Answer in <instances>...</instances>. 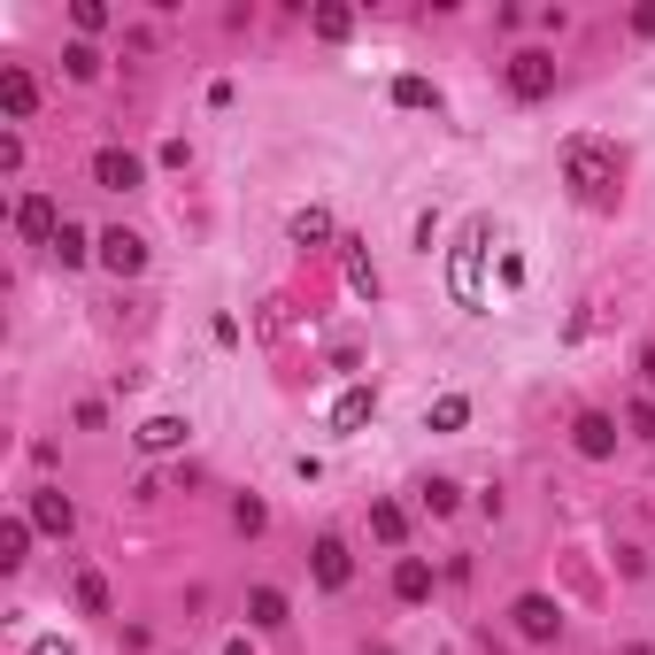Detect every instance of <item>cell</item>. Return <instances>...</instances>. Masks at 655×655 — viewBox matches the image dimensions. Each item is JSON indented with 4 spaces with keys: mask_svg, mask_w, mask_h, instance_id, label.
Instances as JSON below:
<instances>
[{
    "mask_svg": "<svg viewBox=\"0 0 655 655\" xmlns=\"http://www.w3.org/2000/svg\"><path fill=\"white\" fill-rule=\"evenodd\" d=\"M563 186L579 193L587 209H602V201L617 193V147H602V139H570V147H563Z\"/></svg>",
    "mask_w": 655,
    "mask_h": 655,
    "instance_id": "6da1fadb",
    "label": "cell"
},
{
    "mask_svg": "<svg viewBox=\"0 0 655 655\" xmlns=\"http://www.w3.org/2000/svg\"><path fill=\"white\" fill-rule=\"evenodd\" d=\"M478 270H486V216H470L463 239L448 248V293H455V308H478V301H486Z\"/></svg>",
    "mask_w": 655,
    "mask_h": 655,
    "instance_id": "7a4b0ae2",
    "label": "cell"
},
{
    "mask_svg": "<svg viewBox=\"0 0 655 655\" xmlns=\"http://www.w3.org/2000/svg\"><path fill=\"white\" fill-rule=\"evenodd\" d=\"M509 93H517V101H547V93H555V54H540V47L509 54Z\"/></svg>",
    "mask_w": 655,
    "mask_h": 655,
    "instance_id": "3957f363",
    "label": "cell"
},
{
    "mask_svg": "<svg viewBox=\"0 0 655 655\" xmlns=\"http://www.w3.org/2000/svg\"><path fill=\"white\" fill-rule=\"evenodd\" d=\"M93 178H101L109 193H131V186L147 178V162H139L131 147H101V154H93Z\"/></svg>",
    "mask_w": 655,
    "mask_h": 655,
    "instance_id": "277c9868",
    "label": "cell"
},
{
    "mask_svg": "<svg viewBox=\"0 0 655 655\" xmlns=\"http://www.w3.org/2000/svg\"><path fill=\"white\" fill-rule=\"evenodd\" d=\"M93 248H101V263H109L116 278H139V270H147V239H139V231H101Z\"/></svg>",
    "mask_w": 655,
    "mask_h": 655,
    "instance_id": "5b68a950",
    "label": "cell"
},
{
    "mask_svg": "<svg viewBox=\"0 0 655 655\" xmlns=\"http://www.w3.org/2000/svg\"><path fill=\"white\" fill-rule=\"evenodd\" d=\"M509 617H517V632H525V640H555V632H563V609H555L547 594H517V609H509Z\"/></svg>",
    "mask_w": 655,
    "mask_h": 655,
    "instance_id": "8992f818",
    "label": "cell"
},
{
    "mask_svg": "<svg viewBox=\"0 0 655 655\" xmlns=\"http://www.w3.org/2000/svg\"><path fill=\"white\" fill-rule=\"evenodd\" d=\"M570 440H579V455H587V463H602V455H617V417H602V408H587V417L570 425Z\"/></svg>",
    "mask_w": 655,
    "mask_h": 655,
    "instance_id": "52a82bcc",
    "label": "cell"
},
{
    "mask_svg": "<svg viewBox=\"0 0 655 655\" xmlns=\"http://www.w3.org/2000/svg\"><path fill=\"white\" fill-rule=\"evenodd\" d=\"M62 224H70V216H54V201H47V193H24V201H16V231H24V239H47V248H54V231H62Z\"/></svg>",
    "mask_w": 655,
    "mask_h": 655,
    "instance_id": "ba28073f",
    "label": "cell"
},
{
    "mask_svg": "<svg viewBox=\"0 0 655 655\" xmlns=\"http://www.w3.org/2000/svg\"><path fill=\"white\" fill-rule=\"evenodd\" d=\"M378 417V386H348L340 401H332V432H363Z\"/></svg>",
    "mask_w": 655,
    "mask_h": 655,
    "instance_id": "9c48e42d",
    "label": "cell"
},
{
    "mask_svg": "<svg viewBox=\"0 0 655 655\" xmlns=\"http://www.w3.org/2000/svg\"><path fill=\"white\" fill-rule=\"evenodd\" d=\"M355 579V555H348V540H316V587H348Z\"/></svg>",
    "mask_w": 655,
    "mask_h": 655,
    "instance_id": "30bf717a",
    "label": "cell"
},
{
    "mask_svg": "<svg viewBox=\"0 0 655 655\" xmlns=\"http://www.w3.org/2000/svg\"><path fill=\"white\" fill-rule=\"evenodd\" d=\"M0 109H9V116H32V109H39V77L9 62V70H0Z\"/></svg>",
    "mask_w": 655,
    "mask_h": 655,
    "instance_id": "8fae6325",
    "label": "cell"
},
{
    "mask_svg": "<svg viewBox=\"0 0 655 655\" xmlns=\"http://www.w3.org/2000/svg\"><path fill=\"white\" fill-rule=\"evenodd\" d=\"M32 525H39V532H54V540H70V532H77V509L47 486V494H32Z\"/></svg>",
    "mask_w": 655,
    "mask_h": 655,
    "instance_id": "7c38bea8",
    "label": "cell"
},
{
    "mask_svg": "<svg viewBox=\"0 0 655 655\" xmlns=\"http://www.w3.org/2000/svg\"><path fill=\"white\" fill-rule=\"evenodd\" d=\"M186 432H193L186 417H147V425H139L131 440H139L147 455H171V448H186Z\"/></svg>",
    "mask_w": 655,
    "mask_h": 655,
    "instance_id": "4fadbf2b",
    "label": "cell"
},
{
    "mask_svg": "<svg viewBox=\"0 0 655 655\" xmlns=\"http://www.w3.org/2000/svg\"><path fill=\"white\" fill-rule=\"evenodd\" d=\"M393 594H401V602H425V594H432V563H425V555H401V563H393Z\"/></svg>",
    "mask_w": 655,
    "mask_h": 655,
    "instance_id": "5bb4252c",
    "label": "cell"
},
{
    "mask_svg": "<svg viewBox=\"0 0 655 655\" xmlns=\"http://www.w3.org/2000/svg\"><path fill=\"white\" fill-rule=\"evenodd\" d=\"M248 625L278 632V625H286V594H278V587H255V594H248Z\"/></svg>",
    "mask_w": 655,
    "mask_h": 655,
    "instance_id": "9a60e30c",
    "label": "cell"
},
{
    "mask_svg": "<svg viewBox=\"0 0 655 655\" xmlns=\"http://www.w3.org/2000/svg\"><path fill=\"white\" fill-rule=\"evenodd\" d=\"M77 609H86V617H109V579H101V570H77Z\"/></svg>",
    "mask_w": 655,
    "mask_h": 655,
    "instance_id": "2e32d148",
    "label": "cell"
},
{
    "mask_svg": "<svg viewBox=\"0 0 655 655\" xmlns=\"http://www.w3.org/2000/svg\"><path fill=\"white\" fill-rule=\"evenodd\" d=\"M370 532H378L386 547H401V540H408V517H401L393 502H370Z\"/></svg>",
    "mask_w": 655,
    "mask_h": 655,
    "instance_id": "e0dca14e",
    "label": "cell"
},
{
    "mask_svg": "<svg viewBox=\"0 0 655 655\" xmlns=\"http://www.w3.org/2000/svg\"><path fill=\"white\" fill-rule=\"evenodd\" d=\"M463 417H470V401H463V393H440V401L425 408V425H432V432H455Z\"/></svg>",
    "mask_w": 655,
    "mask_h": 655,
    "instance_id": "ac0fdd59",
    "label": "cell"
},
{
    "mask_svg": "<svg viewBox=\"0 0 655 655\" xmlns=\"http://www.w3.org/2000/svg\"><path fill=\"white\" fill-rule=\"evenodd\" d=\"M24 555H32V525H24V517H9V525H0V563L16 570Z\"/></svg>",
    "mask_w": 655,
    "mask_h": 655,
    "instance_id": "d6986e66",
    "label": "cell"
},
{
    "mask_svg": "<svg viewBox=\"0 0 655 655\" xmlns=\"http://www.w3.org/2000/svg\"><path fill=\"white\" fill-rule=\"evenodd\" d=\"M54 255H62V270L86 263V255H93V248H86V224H62V231H54Z\"/></svg>",
    "mask_w": 655,
    "mask_h": 655,
    "instance_id": "ffe728a7",
    "label": "cell"
},
{
    "mask_svg": "<svg viewBox=\"0 0 655 655\" xmlns=\"http://www.w3.org/2000/svg\"><path fill=\"white\" fill-rule=\"evenodd\" d=\"M348 286H355L363 301H378V270H370V255L355 248V239H348Z\"/></svg>",
    "mask_w": 655,
    "mask_h": 655,
    "instance_id": "44dd1931",
    "label": "cell"
},
{
    "mask_svg": "<svg viewBox=\"0 0 655 655\" xmlns=\"http://www.w3.org/2000/svg\"><path fill=\"white\" fill-rule=\"evenodd\" d=\"M440 93L425 86V77H393V109H432Z\"/></svg>",
    "mask_w": 655,
    "mask_h": 655,
    "instance_id": "7402d4cb",
    "label": "cell"
},
{
    "mask_svg": "<svg viewBox=\"0 0 655 655\" xmlns=\"http://www.w3.org/2000/svg\"><path fill=\"white\" fill-rule=\"evenodd\" d=\"M293 239H301V248H316V239H332V216H324V209H301V216H293Z\"/></svg>",
    "mask_w": 655,
    "mask_h": 655,
    "instance_id": "603a6c76",
    "label": "cell"
},
{
    "mask_svg": "<svg viewBox=\"0 0 655 655\" xmlns=\"http://www.w3.org/2000/svg\"><path fill=\"white\" fill-rule=\"evenodd\" d=\"M455 502H463V486H448V478H432V486H425V509H432V517H448Z\"/></svg>",
    "mask_w": 655,
    "mask_h": 655,
    "instance_id": "cb8c5ba5",
    "label": "cell"
},
{
    "mask_svg": "<svg viewBox=\"0 0 655 655\" xmlns=\"http://www.w3.org/2000/svg\"><path fill=\"white\" fill-rule=\"evenodd\" d=\"M348 32H355L348 9H316V39H348Z\"/></svg>",
    "mask_w": 655,
    "mask_h": 655,
    "instance_id": "d4e9b609",
    "label": "cell"
},
{
    "mask_svg": "<svg viewBox=\"0 0 655 655\" xmlns=\"http://www.w3.org/2000/svg\"><path fill=\"white\" fill-rule=\"evenodd\" d=\"M231 525H239V532H263V525H270V509L248 494V502H231Z\"/></svg>",
    "mask_w": 655,
    "mask_h": 655,
    "instance_id": "484cf974",
    "label": "cell"
},
{
    "mask_svg": "<svg viewBox=\"0 0 655 655\" xmlns=\"http://www.w3.org/2000/svg\"><path fill=\"white\" fill-rule=\"evenodd\" d=\"M62 62H70V77H101V54H93V47H70Z\"/></svg>",
    "mask_w": 655,
    "mask_h": 655,
    "instance_id": "4316f807",
    "label": "cell"
},
{
    "mask_svg": "<svg viewBox=\"0 0 655 655\" xmlns=\"http://www.w3.org/2000/svg\"><path fill=\"white\" fill-rule=\"evenodd\" d=\"M24 655H77V647H70V640H62V632H39V640H32V647H24Z\"/></svg>",
    "mask_w": 655,
    "mask_h": 655,
    "instance_id": "83f0119b",
    "label": "cell"
},
{
    "mask_svg": "<svg viewBox=\"0 0 655 655\" xmlns=\"http://www.w3.org/2000/svg\"><path fill=\"white\" fill-rule=\"evenodd\" d=\"M632 432H640V440H655V401H632Z\"/></svg>",
    "mask_w": 655,
    "mask_h": 655,
    "instance_id": "f1b7e54d",
    "label": "cell"
},
{
    "mask_svg": "<svg viewBox=\"0 0 655 655\" xmlns=\"http://www.w3.org/2000/svg\"><path fill=\"white\" fill-rule=\"evenodd\" d=\"M632 32H640V39H655V0H647V9H632Z\"/></svg>",
    "mask_w": 655,
    "mask_h": 655,
    "instance_id": "f546056e",
    "label": "cell"
},
{
    "mask_svg": "<svg viewBox=\"0 0 655 655\" xmlns=\"http://www.w3.org/2000/svg\"><path fill=\"white\" fill-rule=\"evenodd\" d=\"M640 370H647V393H655V348H640Z\"/></svg>",
    "mask_w": 655,
    "mask_h": 655,
    "instance_id": "4dcf8cb0",
    "label": "cell"
}]
</instances>
